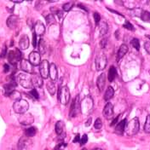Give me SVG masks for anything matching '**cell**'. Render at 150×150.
<instances>
[{
	"label": "cell",
	"instance_id": "1",
	"mask_svg": "<svg viewBox=\"0 0 150 150\" xmlns=\"http://www.w3.org/2000/svg\"><path fill=\"white\" fill-rule=\"evenodd\" d=\"M16 81L19 83L22 87L26 89H31L33 87L32 82V76L27 73H21L16 76Z\"/></svg>",
	"mask_w": 150,
	"mask_h": 150
},
{
	"label": "cell",
	"instance_id": "2",
	"mask_svg": "<svg viewBox=\"0 0 150 150\" xmlns=\"http://www.w3.org/2000/svg\"><path fill=\"white\" fill-rule=\"evenodd\" d=\"M139 127V120L137 118H134L125 125V131H126V134L128 136H134L138 132Z\"/></svg>",
	"mask_w": 150,
	"mask_h": 150
},
{
	"label": "cell",
	"instance_id": "3",
	"mask_svg": "<svg viewBox=\"0 0 150 150\" xmlns=\"http://www.w3.org/2000/svg\"><path fill=\"white\" fill-rule=\"evenodd\" d=\"M14 111L17 114H23L25 113H27V111L29 108V104L26 100L23 99H19L17 101H15L14 105H13Z\"/></svg>",
	"mask_w": 150,
	"mask_h": 150
},
{
	"label": "cell",
	"instance_id": "4",
	"mask_svg": "<svg viewBox=\"0 0 150 150\" xmlns=\"http://www.w3.org/2000/svg\"><path fill=\"white\" fill-rule=\"evenodd\" d=\"M93 107V100L90 96L85 97L81 102H80V110L82 114L87 115L89 114Z\"/></svg>",
	"mask_w": 150,
	"mask_h": 150
},
{
	"label": "cell",
	"instance_id": "5",
	"mask_svg": "<svg viewBox=\"0 0 150 150\" xmlns=\"http://www.w3.org/2000/svg\"><path fill=\"white\" fill-rule=\"evenodd\" d=\"M58 99L63 105H67L70 99V90L67 86H62L58 91Z\"/></svg>",
	"mask_w": 150,
	"mask_h": 150
},
{
	"label": "cell",
	"instance_id": "6",
	"mask_svg": "<svg viewBox=\"0 0 150 150\" xmlns=\"http://www.w3.org/2000/svg\"><path fill=\"white\" fill-rule=\"evenodd\" d=\"M21 52L19 49H15L12 50L9 52L8 54V60L9 62L11 64H16L17 62L21 61Z\"/></svg>",
	"mask_w": 150,
	"mask_h": 150
},
{
	"label": "cell",
	"instance_id": "7",
	"mask_svg": "<svg viewBox=\"0 0 150 150\" xmlns=\"http://www.w3.org/2000/svg\"><path fill=\"white\" fill-rule=\"evenodd\" d=\"M96 68L97 71H102L106 67L107 64V59L104 54H101L99 56H97V57L96 58Z\"/></svg>",
	"mask_w": 150,
	"mask_h": 150
},
{
	"label": "cell",
	"instance_id": "8",
	"mask_svg": "<svg viewBox=\"0 0 150 150\" xmlns=\"http://www.w3.org/2000/svg\"><path fill=\"white\" fill-rule=\"evenodd\" d=\"M80 111V103H79V96H77L76 98L74 99L73 103L71 106V111H70V116L75 117Z\"/></svg>",
	"mask_w": 150,
	"mask_h": 150
},
{
	"label": "cell",
	"instance_id": "9",
	"mask_svg": "<svg viewBox=\"0 0 150 150\" xmlns=\"http://www.w3.org/2000/svg\"><path fill=\"white\" fill-rule=\"evenodd\" d=\"M49 70H50V63L48 61L45 60L42 62H40L39 73H40V76L43 78H47L49 77Z\"/></svg>",
	"mask_w": 150,
	"mask_h": 150
},
{
	"label": "cell",
	"instance_id": "10",
	"mask_svg": "<svg viewBox=\"0 0 150 150\" xmlns=\"http://www.w3.org/2000/svg\"><path fill=\"white\" fill-rule=\"evenodd\" d=\"M20 67H21V70L27 74H32L33 73V66L29 62V61L26 60V59L21 60Z\"/></svg>",
	"mask_w": 150,
	"mask_h": 150
},
{
	"label": "cell",
	"instance_id": "11",
	"mask_svg": "<svg viewBox=\"0 0 150 150\" xmlns=\"http://www.w3.org/2000/svg\"><path fill=\"white\" fill-rule=\"evenodd\" d=\"M29 62L32 66H38L41 62V56L37 51H32L29 55Z\"/></svg>",
	"mask_w": 150,
	"mask_h": 150
},
{
	"label": "cell",
	"instance_id": "12",
	"mask_svg": "<svg viewBox=\"0 0 150 150\" xmlns=\"http://www.w3.org/2000/svg\"><path fill=\"white\" fill-rule=\"evenodd\" d=\"M45 32V25L40 21H38L35 25H34V34L36 36H43Z\"/></svg>",
	"mask_w": 150,
	"mask_h": 150
},
{
	"label": "cell",
	"instance_id": "13",
	"mask_svg": "<svg viewBox=\"0 0 150 150\" xmlns=\"http://www.w3.org/2000/svg\"><path fill=\"white\" fill-rule=\"evenodd\" d=\"M103 115L106 119H112L114 115V106L112 103H107L103 109Z\"/></svg>",
	"mask_w": 150,
	"mask_h": 150
},
{
	"label": "cell",
	"instance_id": "14",
	"mask_svg": "<svg viewBox=\"0 0 150 150\" xmlns=\"http://www.w3.org/2000/svg\"><path fill=\"white\" fill-rule=\"evenodd\" d=\"M57 76H58V73H57V68L55 63H51L50 65V70H49V77L50 78V80L55 81L57 79Z\"/></svg>",
	"mask_w": 150,
	"mask_h": 150
},
{
	"label": "cell",
	"instance_id": "15",
	"mask_svg": "<svg viewBox=\"0 0 150 150\" xmlns=\"http://www.w3.org/2000/svg\"><path fill=\"white\" fill-rule=\"evenodd\" d=\"M18 22H19V18H18V16L14 15H10V16L8 18V20H7V25H8V27H9L10 28H11V29H14V28H15L17 27Z\"/></svg>",
	"mask_w": 150,
	"mask_h": 150
},
{
	"label": "cell",
	"instance_id": "16",
	"mask_svg": "<svg viewBox=\"0 0 150 150\" xmlns=\"http://www.w3.org/2000/svg\"><path fill=\"white\" fill-rule=\"evenodd\" d=\"M32 85L34 87H37V88L42 87L43 86V83H44L43 78L38 74L32 76Z\"/></svg>",
	"mask_w": 150,
	"mask_h": 150
},
{
	"label": "cell",
	"instance_id": "17",
	"mask_svg": "<svg viewBox=\"0 0 150 150\" xmlns=\"http://www.w3.org/2000/svg\"><path fill=\"white\" fill-rule=\"evenodd\" d=\"M15 82H11V83H8L6 85H4L3 86V89H4V95L6 96H10L12 92L15 91Z\"/></svg>",
	"mask_w": 150,
	"mask_h": 150
},
{
	"label": "cell",
	"instance_id": "18",
	"mask_svg": "<svg viewBox=\"0 0 150 150\" xmlns=\"http://www.w3.org/2000/svg\"><path fill=\"white\" fill-rule=\"evenodd\" d=\"M33 117L31 114H23V115L21 117L20 119V122L22 124V125H31L32 122H33Z\"/></svg>",
	"mask_w": 150,
	"mask_h": 150
},
{
	"label": "cell",
	"instance_id": "19",
	"mask_svg": "<svg viewBox=\"0 0 150 150\" xmlns=\"http://www.w3.org/2000/svg\"><path fill=\"white\" fill-rule=\"evenodd\" d=\"M19 46L21 50H27L29 46V39L27 35H22L19 41Z\"/></svg>",
	"mask_w": 150,
	"mask_h": 150
},
{
	"label": "cell",
	"instance_id": "20",
	"mask_svg": "<svg viewBox=\"0 0 150 150\" xmlns=\"http://www.w3.org/2000/svg\"><path fill=\"white\" fill-rule=\"evenodd\" d=\"M56 132L58 136H65V124L63 121H58L56 125Z\"/></svg>",
	"mask_w": 150,
	"mask_h": 150
},
{
	"label": "cell",
	"instance_id": "21",
	"mask_svg": "<svg viewBox=\"0 0 150 150\" xmlns=\"http://www.w3.org/2000/svg\"><path fill=\"white\" fill-rule=\"evenodd\" d=\"M106 84V76L104 74H102L99 75L98 78H97V81H96V85L98 87V89L100 91L104 89Z\"/></svg>",
	"mask_w": 150,
	"mask_h": 150
},
{
	"label": "cell",
	"instance_id": "22",
	"mask_svg": "<svg viewBox=\"0 0 150 150\" xmlns=\"http://www.w3.org/2000/svg\"><path fill=\"white\" fill-rule=\"evenodd\" d=\"M125 125H126V120H123L120 123H118L115 127V133H117L118 135H123L125 131Z\"/></svg>",
	"mask_w": 150,
	"mask_h": 150
},
{
	"label": "cell",
	"instance_id": "23",
	"mask_svg": "<svg viewBox=\"0 0 150 150\" xmlns=\"http://www.w3.org/2000/svg\"><path fill=\"white\" fill-rule=\"evenodd\" d=\"M128 52V46L126 45H122L119 49L118 55H117V60H120L126 53Z\"/></svg>",
	"mask_w": 150,
	"mask_h": 150
},
{
	"label": "cell",
	"instance_id": "24",
	"mask_svg": "<svg viewBox=\"0 0 150 150\" xmlns=\"http://www.w3.org/2000/svg\"><path fill=\"white\" fill-rule=\"evenodd\" d=\"M46 87H47L48 91L50 92V94L51 96H54V95H55L56 88V85H55L54 81H52V80L48 81V83L46 84Z\"/></svg>",
	"mask_w": 150,
	"mask_h": 150
},
{
	"label": "cell",
	"instance_id": "25",
	"mask_svg": "<svg viewBox=\"0 0 150 150\" xmlns=\"http://www.w3.org/2000/svg\"><path fill=\"white\" fill-rule=\"evenodd\" d=\"M28 142H31L28 138H21L19 142V149L23 150L24 149H28Z\"/></svg>",
	"mask_w": 150,
	"mask_h": 150
},
{
	"label": "cell",
	"instance_id": "26",
	"mask_svg": "<svg viewBox=\"0 0 150 150\" xmlns=\"http://www.w3.org/2000/svg\"><path fill=\"white\" fill-rule=\"evenodd\" d=\"M99 29H100L101 35H105L106 33L107 32V31H108V25H107V23L105 21H101V23L99 25Z\"/></svg>",
	"mask_w": 150,
	"mask_h": 150
},
{
	"label": "cell",
	"instance_id": "27",
	"mask_svg": "<svg viewBox=\"0 0 150 150\" xmlns=\"http://www.w3.org/2000/svg\"><path fill=\"white\" fill-rule=\"evenodd\" d=\"M114 95V90L111 87V86H108L107 89L106 90L105 95H104V100L106 101H108L109 99H111Z\"/></svg>",
	"mask_w": 150,
	"mask_h": 150
},
{
	"label": "cell",
	"instance_id": "28",
	"mask_svg": "<svg viewBox=\"0 0 150 150\" xmlns=\"http://www.w3.org/2000/svg\"><path fill=\"white\" fill-rule=\"evenodd\" d=\"M116 74H117V71H116V68L114 67H110V69H109V71H108V80L110 81V82H112V81H114V78H115V77H116Z\"/></svg>",
	"mask_w": 150,
	"mask_h": 150
},
{
	"label": "cell",
	"instance_id": "29",
	"mask_svg": "<svg viewBox=\"0 0 150 150\" xmlns=\"http://www.w3.org/2000/svg\"><path fill=\"white\" fill-rule=\"evenodd\" d=\"M39 54H41V55H44L45 53V51H46V45H45V42L44 39H39Z\"/></svg>",
	"mask_w": 150,
	"mask_h": 150
},
{
	"label": "cell",
	"instance_id": "30",
	"mask_svg": "<svg viewBox=\"0 0 150 150\" xmlns=\"http://www.w3.org/2000/svg\"><path fill=\"white\" fill-rule=\"evenodd\" d=\"M36 132H37V130H36L35 127H30V128L26 130V135L28 136V137H32V136H35Z\"/></svg>",
	"mask_w": 150,
	"mask_h": 150
},
{
	"label": "cell",
	"instance_id": "31",
	"mask_svg": "<svg viewBox=\"0 0 150 150\" xmlns=\"http://www.w3.org/2000/svg\"><path fill=\"white\" fill-rule=\"evenodd\" d=\"M141 18L143 21H146V22H149L150 20V15L148 11H142V14H141Z\"/></svg>",
	"mask_w": 150,
	"mask_h": 150
},
{
	"label": "cell",
	"instance_id": "32",
	"mask_svg": "<svg viewBox=\"0 0 150 150\" xmlns=\"http://www.w3.org/2000/svg\"><path fill=\"white\" fill-rule=\"evenodd\" d=\"M144 131L147 133H149L150 132V116H147L145 125H144Z\"/></svg>",
	"mask_w": 150,
	"mask_h": 150
},
{
	"label": "cell",
	"instance_id": "33",
	"mask_svg": "<svg viewBox=\"0 0 150 150\" xmlns=\"http://www.w3.org/2000/svg\"><path fill=\"white\" fill-rule=\"evenodd\" d=\"M73 6H74V3H73L72 2L66 3L63 4V10H64L65 11H69V10L72 9Z\"/></svg>",
	"mask_w": 150,
	"mask_h": 150
},
{
	"label": "cell",
	"instance_id": "34",
	"mask_svg": "<svg viewBox=\"0 0 150 150\" xmlns=\"http://www.w3.org/2000/svg\"><path fill=\"white\" fill-rule=\"evenodd\" d=\"M131 45L135 48L136 50H139V49H140V43H139V40L137 39H133L131 40Z\"/></svg>",
	"mask_w": 150,
	"mask_h": 150
},
{
	"label": "cell",
	"instance_id": "35",
	"mask_svg": "<svg viewBox=\"0 0 150 150\" xmlns=\"http://www.w3.org/2000/svg\"><path fill=\"white\" fill-rule=\"evenodd\" d=\"M94 126H95L96 129H101L103 127V122H102L101 119H97L96 120V122L94 124Z\"/></svg>",
	"mask_w": 150,
	"mask_h": 150
},
{
	"label": "cell",
	"instance_id": "36",
	"mask_svg": "<svg viewBox=\"0 0 150 150\" xmlns=\"http://www.w3.org/2000/svg\"><path fill=\"white\" fill-rule=\"evenodd\" d=\"M94 19H95V23L96 25H98L99 22L101 21V16H100V15L97 12H95L94 13Z\"/></svg>",
	"mask_w": 150,
	"mask_h": 150
},
{
	"label": "cell",
	"instance_id": "37",
	"mask_svg": "<svg viewBox=\"0 0 150 150\" xmlns=\"http://www.w3.org/2000/svg\"><path fill=\"white\" fill-rule=\"evenodd\" d=\"M87 141H88V136H87V135L85 134V135L80 138V144L81 145H84V144H85L87 142Z\"/></svg>",
	"mask_w": 150,
	"mask_h": 150
},
{
	"label": "cell",
	"instance_id": "38",
	"mask_svg": "<svg viewBox=\"0 0 150 150\" xmlns=\"http://www.w3.org/2000/svg\"><path fill=\"white\" fill-rule=\"evenodd\" d=\"M30 94L32 95V97H34V98H36V99H39V94H38L37 90H35V89H33V90H31Z\"/></svg>",
	"mask_w": 150,
	"mask_h": 150
},
{
	"label": "cell",
	"instance_id": "39",
	"mask_svg": "<svg viewBox=\"0 0 150 150\" xmlns=\"http://www.w3.org/2000/svg\"><path fill=\"white\" fill-rule=\"evenodd\" d=\"M124 28L128 29V30H133V26L129 21H125V24L124 25Z\"/></svg>",
	"mask_w": 150,
	"mask_h": 150
},
{
	"label": "cell",
	"instance_id": "40",
	"mask_svg": "<svg viewBox=\"0 0 150 150\" xmlns=\"http://www.w3.org/2000/svg\"><path fill=\"white\" fill-rule=\"evenodd\" d=\"M46 21H47V24H50L51 22L55 21V19H54L53 15H48V17L46 18Z\"/></svg>",
	"mask_w": 150,
	"mask_h": 150
},
{
	"label": "cell",
	"instance_id": "41",
	"mask_svg": "<svg viewBox=\"0 0 150 150\" xmlns=\"http://www.w3.org/2000/svg\"><path fill=\"white\" fill-rule=\"evenodd\" d=\"M37 36L33 33V37H32V45L33 47H36L37 46Z\"/></svg>",
	"mask_w": 150,
	"mask_h": 150
},
{
	"label": "cell",
	"instance_id": "42",
	"mask_svg": "<svg viewBox=\"0 0 150 150\" xmlns=\"http://www.w3.org/2000/svg\"><path fill=\"white\" fill-rule=\"evenodd\" d=\"M144 46H145V49H146V50H147V52H148V53H149V52H150V45H149V41H147V42L145 43V45H144Z\"/></svg>",
	"mask_w": 150,
	"mask_h": 150
},
{
	"label": "cell",
	"instance_id": "43",
	"mask_svg": "<svg viewBox=\"0 0 150 150\" xmlns=\"http://www.w3.org/2000/svg\"><path fill=\"white\" fill-rule=\"evenodd\" d=\"M106 45H107V39H103L101 41V47H102V48H105Z\"/></svg>",
	"mask_w": 150,
	"mask_h": 150
},
{
	"label": "cell",
	"instance_id": "44",
	"mask_svg": "<svg viewBox=\"0 0 150 150\" xmlns=\"http://www.w3.org/2000/svg\"><path fill=\"white\" fill-rule=\"evenodd\" d=\"M79 140H80V136H79V134H77V136H75L74 140V142H78Z\"/></svg>",
	"mask_w": 150,
	"mask_h": 150
},
{
	"label": "cell",
	"instance_id": "45",
	"mask_svg": "<svg viewBox=\"0 0 150 150\" xmlns=\"http://www.w3.org/2000/svg\"><path fill=\"white\" fill-rule=\"evenodd\" d=\"M3 67H4V72H5V73L9 72V70H10V67H9V65H7V64H4Z\"/></svg>",
	"mask_w": 150,
	"mask_h": 150
},
{
	"label": "cell",
	"instance_id": "46",
	"mask_svg": "<svg viewBox=\"0 0 150 150\" xmlns=\"http://www.w3.org/2000/svg\"><path fill=\"white\" fill-rule=\"evenodd\" d=\"M119 118H120V116H118V117H117L116 119H114V121L112 122L111 125H115V124H116V123L118 122V120H119Z\"/></svg>",
	"mask_w": 150,
	"mask_h": 150
},
{
	"label": "cell",
	"instance_id": "47",
	"mask_svg": "<svg viewBox=\"0 0 150 150\" xmlns=\"http://www.w3.org/2000/svg\"><path fill=\"white\" fill-rule=\"evenodd\" d=\"M57 15L59 16V18H61V17L63 16V12L61 11V10H58V11H57Z\"/></svg>",
	"mask_w": 150,
	"mask_h": 150
},
{
	"label": "cell",
	"instance_id": "48",
	"mask_svg": "<svg viewBox=\"0 0 150 150\" xmlns=\"http://www.w3.org/2000/svg\"><path fill=\"white\" fill-rule=\"evenodd\" d=\"M54 150H62V149H61V144L58 145V146H56V148Z\"/></svg>",
	"mask_w": 150,
	"mask_h": 150
},
{
	"label": "cell",
	"instance_id": "49",
	"mask_svg": "<svg viewBox=\"0 0 150 150\" xmlns=\"http://www.w3.org/2000/svg\"><path fill=\"white\" fill-rule=\"evenodd\" d=\"M90 121H91V119H90V120H89V121H88V122H87V123H86V126H88V125H90Z\"/></svg>",
	"mask_w": 150,
	"mask_h": 150
},
{
	"label": "cell",
	"instance_id": "50",
	"mask_svg": "<svg viewBox=\"0 0 150 150\" xmlns=\"http://www.w3.org/2000/svg\"><path fill=\"white\" fill-rule=\"evenodd\" d=\"M92 150H103V149H98V148H97V149H92Z\"/></svg>",
	"mask_w": 150,
	"mask_h": 150
},
{
	"label": "cell",
	"instance_id": "51",
	"mask_svg": "<svg viewBox=\"0 0 150 150\" xmlns=\"http://www.w3.org/2000/svg\"><path fill=\"white\" fill-rule=\"evenodd\" d=\"M82 150H87V149H82Z\"/></svg>",
	"mask_w": 150,
	"mask_h": 150
}]
</instances>
